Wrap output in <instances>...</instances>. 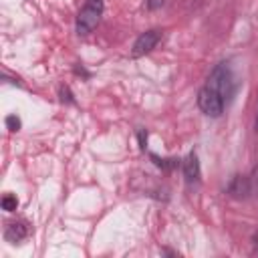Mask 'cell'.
Instances as JSON below:
<instances>
[{"mask_svg":"<svg viewBox=\"0 0 258 258\" xmlns=\"http://www.w3.org/2000/svg\"><path fill=\"white\" fill-rule=\"evenodd\" d=\"M163 2H165V0H149V2H147V8H149V10L159 8V6H163Z\"/></svg>","mask_w":258,"mask_h":258,"instance_id":"8fae6325","label":"cell"},{"mask_svg":"<svg viewBox=\"0 0 258 258\" xmlns=\"http://www.w3.org/2000/svg\"><path fill=\"white\" fill-rule=\"evenodd\" d=\"M181 167H183V177H185V181H187L189 185L200 181L202 169H200V159H198V153H196V151L187 153V157L183 159Z\"/></svg>","mask_w":258,"mask_h":258,"instance_id":"8992f818","label":"cell"},{"mask_svg":"<svg viewBox=\"0 0 258 258\" xmlns=\"http://www.w3.org/2000/svg\"><path fill=\"white\" fill-rule=\"evenodd\" d=\"M20 125H22V123H20V119H18L16 115H8V117H6V127H8L12 133H14V131H20Z\"/></svg>","mask_w":258,"mask_h":258,"instance_id":"9c48e42d","label":"cell"},{"mask_svg":"<svg viewBox=\"0 0 258 258\" xmlns=\"http://www.w3.org/2000/svg\"><path fill=\"white\" fill-rule=\"evenodd\" d=\"M0 204H2V210H6V212H14V210L18 208V198L12 196V194H4L2 200H0Z\"/></svg>","mask_w":258,"mask_h":258,"instance_id":"ba28073f","label":"cell"},{"mask_svg":"<svg viewBox=\"0 0 258 258\" xmlns=\"http://www.w3.org/2000/svg\"><path fill=\"white\" fill-rule=\"evenodd\" d=\"M4 236H6L8 242L16 244V242H20V240H24V238L28 236V228H26L24 222H10V224L6 226Z\"/></svg>","mask_w":258,"mask_h":258,"instance_id":"52a82bcc","label":"cell"},{"mask_svg":"<svg viewBox=\"0 0 258 258\" xmlns=\"http://www.w3.org/2000/svg\"><path fill=\"white\" fill-rule=\"evenodd\" d=\"M256 131H258V113H256Z\"/></svg>","mask_w":258,"mask_h":258,"instance_id":"4fadbf2b","label":"cell"},{"mask_svg":"<svg viewBox=\"0 0 258 258\" xmlns=\"http://www.w3.org/2000/svg\"><path fill=\"white\" fill-rule=\"evenodd\" d=\"M250 187H252V194L254 196H258V165L252 169V173H250Z\"/></svg>","mask_w":258,"mask_h":258,"instance_id":"30bf717a","label":"cell"},{"mask_svg":"<svg viewBox=\"0 0 258 258\" xmlns=\"http://www.w3.org/2000/svg\"><path fill=\"white\" fill-rule=\"evenodd\" d=\"M226 194L230 198H234V200H246L252 194L250 177H246V175H234L230 179V183L226 185Z\"/></svg>","mask_w":258,"mask_h":258,"instance_id":"5b68a950","label":"cell"},{"mask_svg":"<svg viewBox=\"0 0 258 258\" xmlns=\"http://www.w3.org/2000/svg\"><path fill=\"white\" fill-rule=\"evenodd\" d=\"M159 40H161V30H157V28H151V30L141 32V34L135 38V42H133L131 56L137 58V56H143V54L151 52V50L157 46Z\"/></svg>","mask_w":258,"mask_h":258,"instance_id":"277c9868","label":"cell"},{"mask_svg":"<svg viewBox=\"0 0 258 258\" xmlns=\"http://www.w3.org/2000/svg\"><path fill=\"white\" fill-rule=\"evenodd\" d=\"M198 107H200V111L204 115L218 119L224 113V97L218 91H214V89H210L206 85V87H202L198 91Z\"/></svg>","mask_w":258,"mask_h":258,"instance_id":"3957f363","label":"cell"},{"mask_svg":"<svg viewBox=\"0 0 258 258\" xmlns=\"http://www.w3.org/2000/svg\"><path fill=\"white\" fill-rule=\"evenodd\" d=\"M208 87L218 91L224 99L234 95V75H232V67L230 62H218L210 77H208Z\"/></svg>","mask_w":258,"mask_h":258,"instance_id":"7a4b0ae2","label":"cell"},{"mask_svg":"<svg viewBox=\"0 0 258 258\" xmlns=\"http://www.w3.org/2000/svg\"><path fill=\"white\" fill-rule=\"evenodd\" d=\"M103 10H105V2L103 0H87L85 6L77 14V22H75L77 34H81V36L91 34L97 28V24L101 22Z\"/></svg>","mask_w":258,"mask_h":258,"instance_id":"6da1fadb","label":"cell"},{"mask_svg":"<svg viewBox=\"0 0 258 258\" xmlns=\"http://www.w3.org/2000/svg\"><path fill=\"white\" fill-rule=\"evenodd\" d=\"M139 143H141V145H139L141 149L147 147V145H145V143H147V133H145V131H139Z\"/></svg>","mask_w":258,"mask_h":258,"instance_id":"7c38bea8","label":"cell"}]
</instances>
